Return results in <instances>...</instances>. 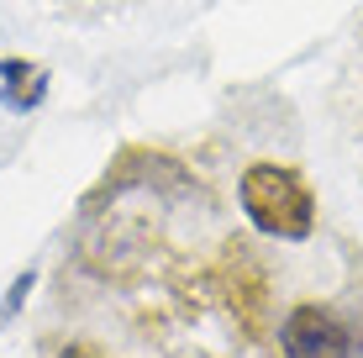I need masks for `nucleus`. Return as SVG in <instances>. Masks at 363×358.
I'll return each mask as SVG.
<instances>
[{
	"instance_id": "nucleus-1",
	"label": "nucleus",
	"mask_w": 363,
	"mask_h": 358,
	"mask_svg": "<svg viewBox=\"0 0 363 358\" xmlns=\"http://www.w3.org/2000/svg\"><path fill=\"white\" fill-rule=\"evenodd\" d=\"M242 211L253 227H264L269 237H306L316 221V201H311L306 179L295 169L279 164H253L242 174Z\"/></svg>"
},
{
	"instance_id": "nucleus-2",
	"label": "nucleus",
	"mask_w": 363,
	"mask_h": 358,
	"mask_svg": "<svg viewBox=\"0 0 363 358\" xmlns=\"http://www.w3.org/2000/svg\"><path fill=\"white\" fill-rule=\"evenodd\" d=\"M284 358H347V327L327 306H295L279 327Z\"/></svg>"
}]
</instances>
